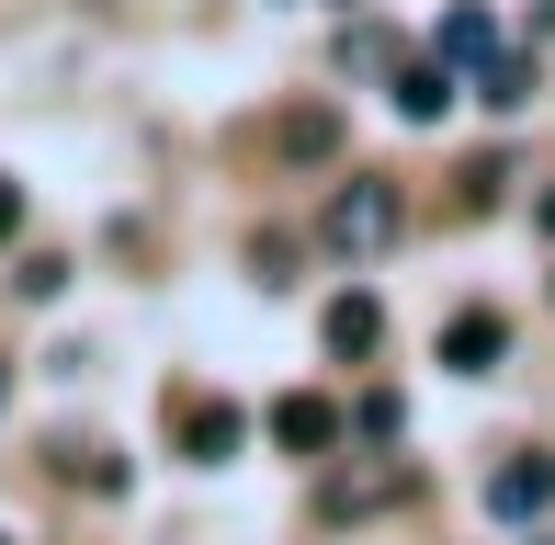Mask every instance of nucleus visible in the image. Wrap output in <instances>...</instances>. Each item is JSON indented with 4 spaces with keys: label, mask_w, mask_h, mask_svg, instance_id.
<instances>
[{
    "label": "nucleus",
    "mask_w": 555,
    "mask_h": 545,
    "mask_svg": "<svg viewBox=\"0 0 555 545\" xmlns=\"http://www.w3.org/2000/svg\"><path fill=\"white\" fill-rule=\"evenodd\" d=\"M397 228H409V193H397L386 170H340V182H330V205H318V239H330L340 262L397 251Z\"/></svg>",
    "instance_id": "1"
},
{
    "label": "nucleus",
    "mask_w": 555,
    "mask_h": 545,
    "mask_svg": "<svg viewBox=\"0 0 555 545\" xmlns=\"http://www.w3.org/2000/svg\"><path fill=\"white\" fill-rule=\"evenodd\" d=\"M261 148H272L284 170H330V160H340V114H330V103H295V114H272Z\"/></svg>",
    "instance_id": "2"
},
{
    "label": "nucleus",
    "mask_w": 555,
    "mask_h": 545,
    "mask_svg": "<svg viewBox=\"0 0 555 545\" xmlns=\"http://www.w3.org/2000/svg\"><path fill=\"white\" fill-rule=\"evenodd\" d=\"M488 511H499V523H544V511H555V455H511L488 478Z\"/></svg>",
    "instance_id": "3"
},
{
    "label": "nucleus",
    "mask_w": 555,
    "mask_h": 545,
    "mask_svg": "<svg viewBox=\"0 0 555 545\" xmlns=\"http://www.w3.org/2000/svg\"><path fill=\"white\" fill-rule=\"evenodd\" d=\"M272 443H284V455H330V443H340V409L330 398H272Z\"/></svg>",
    "instance_id": "4"
},
{
    "label": "nucleus",
    "mask_w": 555,
    "mask_h": 545,
    "mask_svg": "<svg viewBox=\"0 0 555 545\" xmlns=\"http://www.w3.org/2000/svg\"><path fill=\"white\" fill-rule=\"evenodd\" d=\"M499 353H511V330H499L488 307H465V318H453V330H442V364H453V376H488Z\"/></svg>",
    "instance_id": "5"
},
{
    "label": "nucleus",
    "mask_w": 555,
    "mask_h": 545,
    "mask_svg": "<svg viewBox=\"0 0 555 545\" xmlns=\"http://www.w3.org/2000/svg\"><path fill=\"white\" fill-rule=\"evenodd\" d=\"M431 58H442V68H488V58H499V23H488V12H442Z\"/></svg>",
    "instance_id": "6"
},
{
    "label": "nucleus",
    "mask_w": 555,
    "mask_h": 545,
    "mask_svg": "<svg viewBox=\"0 0 555 545\" xmlns=\"http://www.w3.org/2000/svg\"><path fill=\"white\" fill-rule=\"evenodd\" d=\"M442 103H453V68H442V58H420V68H397V114H409V126H431Z\"/></svg>",
    "instance_id": "7"
},
{
    "label": "nucleus",
    "mask_w": 555,
    "mask_h": 545,
    "mask_svg": "<svg viewBox=\"0 0 555 545\" xmlns=\"http://www.w3.org/2000/svg\"><path fill=\"white\" fill-rule=\"evenodd\" d=\"M374 341H386V307H374V295H340L330 307V353H374Z\"/></svg>",
    "instance_id": "8"
},
{
    "label": "nucleus",
    "mask_w": 555,
    "mask_h": 545,
    "mask_svg": "<svg viewBox=\"0 0 555 545\" xmlns=\"http://www.w3.org/2000/svg\"><path fill=\"white\" fill-rule=\"evenodd\" d=\"M476 91H488L499 114H511V103H533V58H488V68H476Z\"/></svg>",
    "instance_id": "9"
},
{
    "label": "nucleus",
    "mask_w": 555,
    "mask_h": 545,
    "mask_svg": "<svg viewBox=\"0 0 555 545\" xmlns=\"http://www.w3.org/2000/svg\"><path fill=\"white\" fill-rule=\"evenodd\" d=\"M182 443L193 455H238V409H182Z\"/></svg>",
    "instance_id": "10"
},
{
    "label": "nucleus",
    "mask_w": 555,
    "mask_h": 545,
    "mask_svg": "<svg viewBox=\"0 0 555 545\" xmlns=\"http://www.w3.org/2000/svg\"><path fill=\"white\" fill-rule=\"evenodd\" d=\"M12 228H23V193H12V182H0V239H12Z\"/></svg>",
    "instance_id": "11"
},
{
    "label": "nucleus",
    "mask_w": 555,
    "mask_h": 545,
    "mask_svg": "<svg viewBox=\"0 0 555 545\" xmlns=\"http://www.w3.org/2000/svg\"><path fill=\"white\" fill-rule=\"evenodd\" d=\"M533 228H544V239H555V193H544V205H533Z\"/></svg>",
    "instance_id": "12"
},
{
    "label": "nucleus",
    "mask_w": 555,
    "mask_h": 545,
    "mask_svg": "<svg viewBox=\"0 0 555 545\" xmlns=\"http://www.w3.org/2000/svg\"><path fill=\"white\" fill-rule=\"evenodd\" d=\"M0 545H12V534H0Z\"/></svg>",
    "instance_id": "13"
},
{
    "label": "nucleus",
    "mask_w": 555,
    "mask_h": 545,
    "mask_svg": "<svg viewBox=\"0 0 555 545\" xmlns=\"http://www.w3.org/2000/svg\"><path fill=\"white\" fill-rule=\"evenodd\" d=\"M544 545H555V534H544Z\"/></svg>",
    "instance_id": "14"
}]
</instances>
